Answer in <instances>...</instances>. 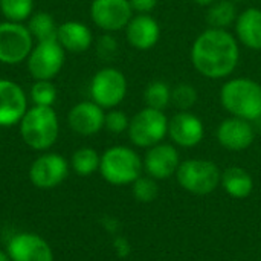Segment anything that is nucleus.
<instances>
[{"instance_id": "27", "label": "nucleus", "mask_w": 261, "mask_h": 261, "mask_svg": "<svg viewBox=\"0 0 261 261\" xmlns=\"http://www.w3.org/2000/svg\"><path fill=\"white\" fill-rule=\"evenodd\" d=\"M31 101L34 106L40 107H52L57 101V87L50 80H35L31 87Z\"/></svg>"}, {"instance_id": "24", "label": "nucleus", "mask_w": 261, "mask_h": 261, "mask_svg": "<svg viewBox=\"0 0 261 261\" xmlns=\"http://www.w3.org/2000/svg\"><path fill=\"white\" fill-rule=\"evenodd\" d=\"M99 162L101 156L98 154L96 150L90 147H81L72 154L70 167L78 176L87 177L95 171H99Z\"/></svg>"}, {"instance_id": "4", "label": "nucleus", "mask_w": 261, "mask_h": 261, "mask_svg": "<svg viewBox=\"0 0 261 261\" xmlns=\"http://www.w3.org/2000/svg\"><path fill=\"white\" fill-rule=\"evenodd\" d=\"M144 162L141 156L130 147L115 145L101 154L99 173L102 179L112 185H132L142 176Z\"/></svg>"}, {"instance_id": "23", "label": "nucleus", "mask_w": 261, "mask_h": 261, "mask_svg": "<svg viewBox=\"0 0 261 261\" xmlns=\"http://www.w3.org/2000/svg\"><path fill=\"white\" fill-rule=\"evenodd\" d=\"M28 29L34 40L44 41V40H55L58 32V24L55 23L54 17L47 12H34L28 20Z\"/></svg>"}, {"instance_id": "6", "label": "nucleus", "mask_w": 261, "mask_h": 261, "mask_svg": "<svg viewBox=\"0 0 261 261\" xmlns=\"http://www.w3.org/2000/svg\"><path fill=\"white\" fill-rule=\"evenodd\" d=\"M127 133L133 145L139 148H150L164 142L168 135V118L164 110L145 106L130 119Z\"/></svg>"}, {"instance_id": "9", "label": "nucleus", "mask_w": 261, "mask_h": 261, "mask_svg": "<svg viewBox=\"0 0 261 261\" xmlns=\"http://www.w3.org/2000/svg\"><path fill=\"white\" fill-rule=\"evenodd\" d=\"M66 50L58 40L37 41L28 57V70L34 80H54L63 69Z\"/></svg>"}, {"instance_id": "28", "label": "nucleus", "mask_w": 261, "mask_h": 261, "mask_svg": "<svg viewBox=\"0 0 261 261\" xmlns=\"http://www.w3.org/2000/svg\"><path fill=\"white\" fill-rule=\"evenodd\" d=\"M197 89L190 83H180L171 89V104L179 109V112H187L197 102Z\"/></svg>"}, {"instance_id": "2", "label": "nucleus", "mask_w": 261, "mask_h": 261, "mask_svg": "<svg viewBox=\"0 0 261 261\" xmlns=\"http://www.w3.org/2000/svg\"><path fill=\"white\" fill-rule=\"evenodd\" d=\"M222 107L236 118L249 122L261 118V84L251 78H232L219 93Z\"/></svg>"}, {"instance_id": "36", "label": "nucleus", "mask_w": 261, "mask_h": 261, "mask_svg": "<svg viewBox=\"0 0 261 261\" xmlns=\"http://www.w3.org/2000/svg\"><path fill=\"white\" fill-rule=\"evenodd\" d=\"M234 3H239V2H243V0H232Z\"/></svg>"}, {"instance_id": "26", "label": "nucleus", "mask_w": 261, "mask_h": 261, "mask_svg": "<svg viewBox=\"0 0 261 261\" xmlns=\"http://www.w3.org/2000/svg\"><path fill=\"white\" fill-rule=\"evenodd\" d=\"M0 11L8 21L23 23L34 14V0H0Z\"/></svg>"}, {"instance_id": "33", "label": "nucleus", "mask_w": 261, "mask_h": 261, "mask_svg": "<svg viewBox=\"0 0 261 261\" xmlns=\"http://www.w3.org/2000/svg\"><path fill=\"white\" fill-rule=\"evenodd\" d=\"M113 248H115V251H116V254L119 257H127L130 254V251H132V246L128 243V240L124 239V237H116L115 242H113Z\"/></svg>"}, {"instance_id": "31", "label": "nucleus", "mask_w": 261, "mask_h": 261, "mask_svg": "<svg viewBox=\"0 0 261 261\" xmlns=\"http://www.w3.org/2000/svg\"><path fill=\"white\" fill-rule=\"evenodd\" d=\"M96 49H98V55L102 58V60H112L116 52H118V41L112 37V35H102L99 40H98V44H96Z\"/></svg>"}, {"instance_id": "30", "label": "nucleus", "mask_w": 261, "mask_h": 261, "mask_svg": "<svg viewBox=\"0 0 261 261\" xmlns=\"http://www.w3.org/2000/svg\"><path fill=\"white\" fill-rule=\"evenodd\" d=\"M130 125V118L116 109H112L109 113H106V119H104V128H107L110 133L113 135H121L124 132L128 130Z\"/></svg>"}, {"instance_id": "5", "label": "nucleus", "mask_w": 261, "mask_h": 261, "mask_svg": "<svg viewBox=\"0 0 261 261\" xmlns=\"http://www.w3.org/2000/svg\"><path fill=\"white\" fill-rule=\"evenodd\" d=\"M222 171L208 159H187L180 162L176 179L179 185L190 194L208 196L220 185Z\"/></svg>"}, {"instance_id": "19", "label": "nucleus", "mask_w": 261, "mask_h": 261, "mask_svg": "<svg viewBox=\"0 0 261 261\" xmlns=\"http://www.w3.org/2000/svg\"><path fill=\"white\" fill-rule=\"evenodd\" d=\"M57 40L64 50L72 54H81L92 46L93 35L87 24L76 20H69L58 26Z\"/></svg>"}, {"instance_id": "10", "label": "nucleus", "mask_w": 261, "mask_h": 261, "mask_svg": "<svg viewBox=\"0 0 261 261\" xmlns=\"http://www.w3.org/2000/svg\"><path fill=\"white\" fill-rule=\"evenodd\" d=\"M70 164L57 153L38 156L29 168V180L40 190H52L63 184L69 176Z\"/></svg>"}, {"instance_id": "8", "label": "nucleus", "mask_w": 261, "mask_h": 261, "mask_svg": "<svg viewBox=\"0 0 261 261\" xmlns=\"http://www.w3.org/2000/svg\"><path fill=\"white\" fill-rule=\"evenodd\" d=\"M34 47V38L23 23L2 21L0 23V63L20 64L28 60Z\"/></svg>"}, {"instance_id": "32", "label": "nucleus", "mask_w": 261, "mask_h": 261, "mask_svg": "<svg viewBox=\"0 0 261 261\" xmlns=\"http://www.w3.org/2000/svg\"><path fill=\"white\" fill-rule=\"evenodd\" d=\"M133 12L136 14H150L156 6L158 0H128Z\"/></svg>"}, {"instance_id": "25", "label": "nucleus", "mask_w": 261, "mask_h": 261, "mask_svg": "<svg viewBox=\"0 0 261 261\" xmlns=\"http://www.w3.org/2000/svg\"><path fill=\"white\" fill-rule=\"evenodd\" d=\"M144 101L147 107L156 109V110H164L171 104V89L165 81L156 80L151 81L144 92Z\"/></svg>"}, {"instance_id": "34", "label": "nucleus", "mask_w": 261, "mask_h": 261, "mask_svg": "<svg viewBox=\"0 0 261 261\" xmlns=\"http://www.w3.org/2000/svg\"><path fill=\"white\" fill-rule=\"evenodd\" d=\"M214 2H216V0H194V3H196V5H199V6H206V8H208V6H211Z\"/></svg>"}, {"instance_id": "11", "label": "nucleus", "mask_w": 261, "mask_h": 261, "mask_svg": "<svg viewBox=\"0 0 261 261\" xmlns=\"http://www.w3.org/2000/svg\"><path fill=\"white\" fill-rule=\"evenodd\" d=\"M133 17V9L128 0H92L90 18L106 32L125 29Z\"/></svg>"}, {"instance_id": "16", "label": "nucleus", "mask_w": 261, "mask_h": 261, "mask_svg": "<svg viewBox=\"0 0 261 261\" xmlns=\"http://www.w3.org/2000/svg\"><path fill=\"white\" fill-rule=\"evenodd\" d=\"M216 136L223 148L229 151H243L252 145L255 139V130L249 121L229 116L219 124Z\"/></svg>"}, {"instance_id": "29", "label": "nucleus", "mask_w": 261, "mask_h": 261, "mask_svg": "<svg viewBox=\"0 0 261 261\" xmlns=\"http://www.w3.org/2000/svg\"><path fill=\"white\" fill-rule=\"evenodd\" d=\"M133 197L141 203H151L159 196V187L158 180L150 176H139L132 184Z\"/></svg>"}, {"instance_id": "14", "label": "nucleus", "mask_w": 261, "mask_h": 261, "mask_svg": "<svg viewBox=\"0 0 261 261\" xmlns=\"http://www.w3.org/2000/svg\"><path fill=\"white\" fill-rule=\"evenodd\" d=\"M168 136L174 145L193 148L203 141L205 125L202 119L190 110L177 112L168 119Z\"/></svg>"}, {"instance_id": "15", "label": "nucleus", "mask_w": 261, "mask_h": 261, "mask_svg": "<svg viewBox=\"0 0 261 261\" xmlns=\"http://www.w3.org/2000/svg\"><path fill=\"white\" fill-rule=\"evenodd\" d=\"M28 112V98L24 90L11 80L0 78V127L20 124Z\"/></svg>"}, {"instance_id": "35", "label": "nucleus", "mask_w": 261, "mask_h": 261, "mask_svg": "<svg viewBox=\"0 0 261 261\" xmlns=\"http://www.w3.org/2000/svg\"><path fill=\"white\" fill-rule=\"evenodd\" d=\"M0 261H11L9 255H8V252H3V251H0Z\"/></svg>"}, {"instance_id": "18", "label": "nucleus", "mask_w": 261, "mask_h": 261, "mask_svg": "<svg viewBox=\"0 0 261 261\" xmlns=\"http://www.w3.org/2000/svg\"><path fill=\"white\" fill-rule=\"evenodd\" d=\"M125 37L132 47L150 50L161 38L159 21L150 14H136L125 26Z\"/></svg>"}, {"instance_id": "1", "label": "nucleus", "mask_w": 261, "mask_h": 261, "mask_svg": "<svg viewBox=\"0 0 261 261\" xmlns=\"http://www.w3.org/2000/svg\"><path fill=\"white\" fill-rule=\"evenodd\" d=\"M191 63L205 78H228L239 66L240 47L237 38L228 29L208 28L200 32L191 46Z\"/></svg>"}, {"instance_id": "12", "label": "nucleus", "mask_w": 261, "mask_h": 261, "mask_svg": "<svg viewBox=\"0 0 261 261\" xmlns=\"http://www.w3.org/2000/svg\"><path fill=\"white\" fill-rule=\"evenodd\" d=\"M142 162L147 176L156 180H165L176 176L177 168L180 165V156L173 144L159 142L147 148Z\"/></svg>"}, {"instance_id": "7", "label": "nucleus", "mask_w": 261, "mask_h": 261, "mask_svg": "<svg viewBox=\"0 0 261 261\" xmlns=\"http://www.w3.org/2000/svg\"><path fill=\"white\" fill-rule=\"evenodd\" d=\"M127 95V78L116 67L99 69L90 81V98L102 109H115Z\"/></svg>"}, {"instance_id": "20", "label": "nucleus", "mask_w": 261, "mask_h": 261, "mask_svg": "<svg viewBox=\"0 0 261 261\" xmlns=\"http://www.w3.org/2000/svg\"><path fill=\"white\" fill-rule=\"evenodd\" d=\"M237 40L251 50H261V9L248 8L236 20Z\"/></svg>"}, {"instance_id": "13", "label": "nucleus", "mask_w": 261, "mask_h": 261, "mask_svg": "<svg viewBox=\"0 0 261 261\" xmlns=\"http://www.w3.org/2000/svg\"><path fill=\"white\" fill-rule=\"evenodd\" d=\"M11 261H54L49 243L34 232H18L11 237L6 246Z\"/></svg>"}, {"instance_id": "21", "label": "nucleus", "mask_w": 261, "mask_h": 261, "mask_svg": "<svg viewBox=\"0 0 261 261\" xmlns=\"http://www.w3.org/2000/svg\"><path fill=\"white\" fill-rule=\"evenodd\" d=\"M220 185L232 199H246L254 191V179L251 173L242 167H228L222 171Z\"/></svg>"}, {"instance_id": "3", "label": "nucleus", "mask_w": 261, "mask_h": 261, "mask_svg": "<svg viewBox=\"0 0 261 261\" xmlns=\"http://www.w3.org/2000/svg\"><path fill=\"white\" fill-rule=\"evenodd\" d=\"M18 125L23 142L37 151L49 150L60 135L58 116L52 107L34 106L28 109Z\"/></svg>"}, {"instance_id": "17", "label": "nucleus", "mask_w": 261, "mask_h": 261, "mask_svg": "<svg viewBox=\"0 0 261 261\" xmlns=\"http://www.w3.org/2000/svg\"><path fill=\"white\" fill-rule=\"evenodd\" d=\"M106 113L93 101H83L73 106L67 115L69 127L80 136H93L104 128Z\"/></svg>"}, {"instance_id": "22", "label": "nucleus", "mask_w": 261, "mask_h": 261, "mask_svg": "<svg viewBox=\"0 0 261 261\" xmlns=\"http://www.w3.org/2000/svg\"><path fill=\"white\" fill-rule=\"evenodd\" d=\"M237 17V8L232 0H216L206 9V23L210 28L228 29L229 26L236 24Z\"/></svg>"}]
</instances>
